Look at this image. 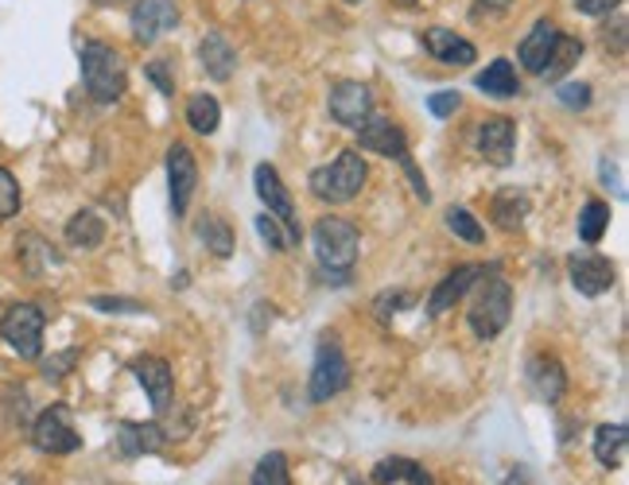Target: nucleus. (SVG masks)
<instances>
[{"instance_id":"f257e3e1","label":"nucleus","mask_w":629,"mask_h":485,"mask_svg":"<svg viewBox=\"0 0 629 485\" xmlns=\"http://www.w3.org/2000/svg\"><path fill=\"white\" fill-rule=\"evenodd\" d=\"M509 315H513V288H509L506 276H497V268H486L479 276V295H474V303L467 311L470 330L482 342H494L509 327Z\"/></svg>"},{"instance_id":"f03ea898","label":"nucleus","mask_w":629,"mask_h":485,"mask_svg":"<svg viewBox=\"0 0 629 485\" xmlns=\"http://www.w3.org/2000/svg\"><path fill=\"white\" fill-rule=\"evenodd\" d=\"M365 179H370V168H365L362 151L346 148V151H338L335 163L311 171L307 186H311V194H315V198H323V203L342 206V203H354L358 194H362Z\"/></svg>"},{"instance_id":"7ed1b4c3","label":"nucleus","mask_w":629,"mask_h":485,"mask_svg":"<svg viewBox=\"0 0 629 485\" xmlns=\"http://www.w3.org/2000/svg\"><path fill=\"white\" fill-rule=\"evenodd\" d=\"M358 245H362V233L350 218H319L315 230H311V248H315V260H319L323 272H350L358 260Z\"/></svg>"},{"instance_id":"20e7f679","label":"nucleus","mask_w":629,"mask_h":485,"mask_svg":"<svg viewBox=\"0 0 629 485\" xmlns=\"http://www.w3.org/2000/svg\"><path fill=\"white\" fill-rule=\"evenodd\" d=\"M82 82H86V94L101 106L117 101L129 86V71H124V59L109 44H86L82 47Z\"/></svg>"},{"instance_id":"39448f33","label":"nucleus","mask_w":629,"mask_h":485,"mask_svg":"<svg viewBox=\"0 0 629 485\" xmlns=\"http://www.w3.org/2000/svg\"><path fill=\"white\" fill-rule=\"evenodd\" d=\"M358 144H362L365 151H377V156H385V159H397L400 168L408 171V179H412V191H416L424 203L432 198L424 175H420L416 163H412V156H408V141H404V133H400V124H392L389 117H370V121L358 129Z\"/></svg>"},{"instance_id":"423d86ee","label":"nucleus","mask_w":629,"mask_h":485,"mask_svg":"<svg viewBox=\"0 0 629 485\" xmlns=\"http://www.w3.org/2000/svg\"><path fill=\"white\" fill-rule=\"evenodd\" d=\"M346 385H350V362H346L342 345H338V335H319L315 369H311V400H315V404H327Z\"/></svg>"},{"instance_id":"0eeeda50","label":"nucleus","mask_w":629,"mask_h":485,"mask_svg":"<svg viewBox=\"0 0 629 485\" xmlns=\"http://www.w3.org/2000/svg\"><path fill=\"white\" fill-rule=\"evenodd\" d=\"M44 327L47 318L36 303H16V307H9L4 318H0V338H4L24 362H36L39 353H44Z\"/></svg>"},{"instance_id":"6e6552de","label":"nucleus","mask_w":629,"mask_h":485,"mask_svg":"<svg viewBox=\"0 0 629 485\" xmlns=\"http://www.w3.org/2000/svg\"><path fill=\"white\" fill-rule=\"evenodd\" d=\"M32 442L44 454H74L82 447V435L74 427L66 404H51L47 412H39V420L32 424Z\"/></svg>"},{"instance_id":"1a4fd4ad","label":"nucleus","mask_w":629,"mask_h":485,"mask_svg":"<svg viewBox=\"0 0 629 485\" xmlns=\"http://www.w3.org/2000/svg\"><path fill=\"white\" fill-rule=\"evenodd\" d=\"M253 186H257V198L268 206V214L285 226L288 238H292V245H295V241H300V221H295L292 194H288V186L280 183V171L268 168V163H257V171H253Z\"/></svg>"},{"instance_id":"9d476101","label":"nucleus","mask_w":629,"mask_h":485,"mask_svg":"<svg viewBox=\"0 0 629 485\" xmlns=\"http://www.w3.org/2000/svg\"><path fill=\"white\" fill-rule=\"evenodd\" d=\"M327 106L342 129H362L373 113V89L365 82H335Z\"/></svg>"},{"instance_id":"9b49d317","label":"nucleus","mask_w":629,"mask_h":485,"mask_svg":"<svg viewBox=\"0 0 629 485\" xmlns=\"http://www.w3.org/2000/svg\"><path fill=\"white\" fill-rule=\"evenodd\" d=\"M179 9L176 0H136L133 4V39L141 47H152L168 32H176Z\"/></svg>"},{"instance_id":"f8f14e48","label":"nucleus","mask_w":629,"mask_h":485,"mask_svg":"<svg viewBox=\"0 0 629 485\" xmlns=\"http://www.w3.org/2000/svg\"><path fill=\"white\" fill-rule=\"evenodd\" d=\"M168 183H171V210H176V218H183V214L191 210V198H195V186H198L195 151L186 148V144H171Z\"/></svg>"},{"instance_id":"ddd939ff","label":"nucleus","mask_w":629,"mask_h":485,"mask_svg":"<svg viewBox=\"0 0 629 485\" xmlns=\"http://www.w3.org/2000/svg\"><path fill=\"white\" fill-rule=\"evenodd\" d=\"M568 276L571 283H576L579 295H586V300H594V295H603V291L614 288V265L606 260V256L598 253H579L568 260Z\"/></svg>"},{"instance_id":"4468645a","label":"nucleus","mask_w":629,"mask_h":485,"mask_svg":"<svg viewBox=\"0 0 629 485\" xmlns=\"http://www.w3.org/2000/svg\"><path fill=\"white\" fill-rule=\"evenodd\" d=\"M517 148V124L509 117H489L479 124V151L494 168H509Z\"/></svg>"},{"instance_id":"2eb2a0df","label":"nucleus","mask_w":629,"mask_h":485,"mask_svg":"<svg viewBox=\"0 0 629 485\" xmlns=\"http://www.w3.org/2000/svg\"><path fill=\"white\" fill-rule=\"evenodd\" d=\"M136 380L144 385V392H148L152 408L156 412H168L171 408V392H176V377H171V365L164 362V357H141V362L133 365Z\"/></svg>"},{"instance_id":"dca6fc26","label":"nucleus","mask_w":629,"mask_h":485,"mask_svg":"<svg viewBox=\"0 0 629 485\" xmlns=\"http://www.w3.org/2000/svg\"><path fill=\"white\" fill-rule=\"evenodd\" d=\"M529 388L536 392V400L556 404V400L568 392V373H564L559 357H552V353H536V357L529 362Z\"/></svg>"},{"instance_id":"f3484780","label":"nucleus","mask_w":629,"mask_h":485,"mask_svg":"<svg viewBox=\"0 0 629 485\" xmlns=\"http://www.w3.org/2000/svg\"><path fill=\"white\" fill-rule=\"evenodd\" d=\"M420 39H424L427 54H432L435 62H444V66H470V62L479 59L474 44H467V39L447 32V27H427Z\"/></svg>"},{"instance_id":"a211bd4d","label":"nucleus","mask_w":629,"mask_h":485,"mask_svg":"<svg viewBox=\"0 0 629 485\" xmlns=\"http://www.w3.org/2000/svg\"><path fill=\"white\" fill-rule=\"evenodd\" d=\"M482 272H486L482 265H462V268H455V272L444 276V280H439V288L432 291V300H427V311H432V315H447V311H451L455 303H459L462 295H467V291L474 288V283H479Z\"/></svg>"},{"instance_id":"6ab92c4d","label":"nucleus","mask_w":629,"mask_h":485,"mask_svg":"<svg viewBox=\"0 0 629 485\" xmlns=\"http://www.w3.org/2000/svg\"><path fill=\"white\" fill-rule=\"evenodd\" d=\"M198 59H203V71L214 82H230L233 71H238V51H233L222 32H206V39L198 44Z\"/></svg>"},{"instance_id":"aec40b11","label":"nucleus","mask_w":629,"mask_h":485,"mask_svg":"<svg viewBox=\"0 0 629 485\" xmlns=\"http://www.w3.org/2000/svg\"><path fill=\"white\" fill-rule=\"evenodd\" d=\"M556 36H559V27L552 24V20H536L532 24V32L524 36V44H521V66L529 74H541L544 71V62H548V54H552V47H556Z\"/></svg>"},{"instance_id":"412c9836","label":"nucleus","mask_w":629,"mask_h":485,"mask_svg":"<svg viewBox=\"0 0 629 485\" xmlns=\"http://www.w3.org/2000/svg\"><path fill=\"white\" fill-rule=\"evenodd\" d=\"M164 427L160 424H121L117 432V450L124 459H136V454H160L164 450Z\"/></svg>"},{"instance_id":"4be33fe9","label":"nucleus","mask_w":629,"mask_h":485,"mask_svg":"<svg viewBox=\"0 0 629 485\" xmlns=\"http://www.w3.org/2000/svg\"><path fill=\"white\" fill-rule=\"evenodd\" d=\"M594 459L606 470H621L629 459V432L626 424H603L594 432Z\"/></svg>"},{"instance_id":"5701e85b","label":"nucleus","mask_w":629,"mask_h":485,"mask_svg":"<svg viewBox=\"0 0 629 485\" xmlns=\"http://www.w3.org/2000/svg\"><path fill=\"white\" fill-rule=\"evenodd\" d=\"M373 482L377 485H432V474L412 459H385V462H377V470H373Z\"/></svg>"},{"instance_id":"b1692460","label":"nucleus","mask_w":629,"mask_h":485,"mask_svg":"<svg viewBox=\"0 0 629 485\" xmlns=\"http://www.w3.org/2000/svg\"><path fill=\"white\" fill-rule=\"evenodd\" d=\"M479 89L489 97H517L521 94V86H517V71L509 59H494L486 66V71L479 74Z\"/></svg>"},{"instance_id":"393cba45","label":"nucleus","mask_w":629,"mask_h":485,"mask_svg":"<svg viewBox=\"0 0 629 485\" xmlns=\"http://www.w3.org/2000/svg\"><path fill=\"white\" fill-rule=\"evenodd\" d=\"M66 241L74 248H98L106 241V221L94 210H78L71 221H66Z\"/></svg>"},{"instance_id":"a878e982","label":"nucleus","mask_w":629,"mask_h":485,"mask_svg":"<svg viewBox=\"0 0 629 485\" xmlns=\"http://www.w3.org/2000/svg\"><path fill=\"white\" fill-rule=\"evenodd\" d=\"M494 218L501 230H521L524 218H529V194L517 191V186H509V191H501L494 198Z\"/></svg>"},{"instance_id":"bb28decb","label":"nucleus","mask_w":629,"mask_h":485,"mask_svg":"<svg viewBox=\"0 0 629 485\" xmlns=\"http://www.w3.org/2000/svg\"><path fill=\"white\" fill-rule=\"evenodd\" d=\"M579 59H583V44H579L576 36H556V47H552V54H548V62H544L541 74L548 82H559Z\"/></svg>"},{"instance_id":"cd10ccee","label":"nucleus","mask_w":629,"mask_h":485,"mask_svg":"<svg viewBox=\"0 0 629 485\" xmlns=\"http://www.w3.org/2000/svg\"><path fill=\"white\" fill-rule=\"evenodd\" d=\"M186 124L203 136H214L218 133V124H222V106L214 101L210 94H195L186 101Z\"/></svg>"},{"instance_id":"c85d7f7f","label":"nucleus","mask_w":629,"mask_h":485,"mask_svg":"<svg viewBox=\"0 0 629 485\" xmlns=\"http://www.w3.org/2000/svg\"><path fill=\"white\" fill-rule=\"evenodd\" d=\"M606 230H610V206L591 198V203L583 206V214H579V238H583L586 245H598V241L606 238Z\"/></svg>"},{"instance_id":"c756f323","label":"nucleus","mask_w":629,"mask_h":485,"mask_svg":"<svg viewBox=\"0 0 629 485\" xmlns=\"http://www.w3.org/2000/svg\"><path fill=\"white\" fill-rule=\"evenodd\" d=\"M198 238L206 241V248H210L214 256H230L233 253V233H230V226H226L222 218H214V214H206L203 221H198Z\"/></svg>"},{"instance_id":"7c9ffc66","label":"nucleus","mask_w":629,"mask_h":485,"mask_svg":"<svg viewBox=\"0 0 629 485\" xmlns=\"http://www.w3.org/2000/svg\"><path fill=\"white\" fill-rule=\"evenodd\" d=\"M253 485H292V470H288V459L280 450H268L265 459L257 462Z\"/></svg>"},{"instance_id":"2f4dec72","label":"nucleus","mask_w":629,"mask_h":485,"mask_svg":"<svg viewBox=\"0 0 629 485\" xmlns=\"http://www.w3.org/2000/svg\"><path fill=\"white\" fill-rule=\"evenodd\" d=\"M447 230H451L455 238L470 241V245H482V241H486V230H482L479 218H474L467 206H451V210H447Z\"/></svg>"},{"instance_id":"473e14b6","label":"nucleus","mask_w":629,"mask_h":485,"mask_svg":"<svg viewBox=\"0 0 629 485\" xmlns=\"http://www.w3.org/2000/svg\"><path fill=\"white\" fill-rule=\"evenodd\" d=\"M20 210V183L9 168H0V221H9Z\"/></svg>"},{"instance_id":"72a5a7b5","label":"nucleus","mask_w":629,"mask_h":485,"mask_svg":"<svg viewBox=\"0 0 629 485\" xmlns=\"http://www.w3.org/2000/svg\"><path fill=\"white\" fill-rule=\"evenodd\" d=\"M257 233L268 241V248H273V253H285V248L292 245V238H288V230H280V221H276L268 210L257 218Z\"/></svg>"},{"instance_id":"f704fd0d","label":"nucleus","mask_w":629,"mask_h":485,"mask_svg":"<svg viewBox=\"0 0 629 485\" xmlns=\"http://www.w3.org/2000/svg\"><path fill=\"white\" fill-rule=\"evenodd\" d=\"M559 106L568 109H586L591 106V86L586 82H568V86H559Z\"/></svg>"},{"instance_id":"c9c22d12","label":"nucleus","mask_w":629,"mask_h":485,"mask_svg":"<svg viewBox=\"0 0 629 485\" xmlns=\"http://www.w3.org/2000/svg\"><path fill=\"white\" fill-rule=\"evenodd\" d=\"M412 300H416L412 291H385V295H377L373 307H377V315H382V318H392L400 307H412Z\"/></svg>"},{"instance_id":"e433bc0d","label":"nucleus","mask_w":629,"mask_h":485,"mask_svg":"<svg viewBox=\"0 0 629 485\" xmlns=\"http://www.w3.org/2000/svg\"><path fill=\"white\" fill-rule=\"evenodd\" d=\"M459 106H462V97L455 94V89H439V94L427 97V109H432V117H451V113H459Z\"/></svg>"},{"instance_id":"4c0bfd02","label":"nucleus","mask_w":629,"mask_h":485,"mask_svg":"<svg viewBox=\"0 0 629 485\" xmlns=\"http://www.w3.org/2000/svg\"><path fill=\"white\" fill-rule=\"evenodd\" d=\"M94 307L98 311H109V315H141L144 311V303H136V300H113V295H94Z\"/></svg>"},{"instance_id":"58836bf2","label":"nucleus","mask_w":629,"mask_h":485,"mask_svg":"<svg viewBox=\"0 0 629 485\" xmlns=\"http://www.w3.org/2000/svg\"><path fill=\"white\" fill-rule=\"evenodd\" d=\"M618 4L621 0H576V9L583 12V16H610Z\"/></svg>"},{"instance_id":"ea45409f","label":"nucleus","mask_w":629,"mask_h":485,"mask_svg":"<svg viewBox=\"0 0 629 485\" xmlns=\"http://www.w3.org/2000/svg\"><path fill=\"white\" fill-rule=\"evenodd\" d=\"M148 78L156 82V86H160L164 94H176V82L168 78V59H156V62H148Z\"/></svg>"},{"instance_id":"a19ab883","label":"nucleus","mask_w":629,"mask_h":485,"mask_svg":"<svg viewBox=\"0 0 629 485\" xmlns=\"http://www.w3.org/2000/svg\"><path fill=\"white\" fill-rule=\"evenodd\" d=\"M66 365H74V353H62L59 362H47V365H44L47 380H59V377H62V369H66Z\"/></svg>"},{"instance_id":"79ce46f5","label":"nucleus","mask_w":629,"mask_h":485,"mask_svg":"<svg viewBox=\"0 0 629 485\" xmlns=\"http://www.w3.org/2000/svg\"><path fill=\"white\" fill-rule=\"evenodd\" d=\"M482 9H494V12H501V9H509V0H479Z\"/></svg>"},{"instance_id":"37998d69","label":"nucleus","mask_w":629,"mask_h":485,"mask_svg":"<svg viewBox=\"0 0 629 485\" xmlns=\"http://www.w3.org/2000/svg\"><path fill=\"white\" fill-rule=\"evenodd\" d=\"M506 485H524V470H521V466H517V470H513V474H509V477H506Z\"/></svg>"},{"instance_id":"c03bdc74","label":"nucleus","mask_w":629,"mask_h":485,"mask_svg":"<svg viewBox=\"0 0 629 485\" xmlns=\"http://www.w3.org/2000/svg\"><path fill=\"white\" fill-rule=\"evenodd\" d=\"M98 4H106V9H109V4H124V0H98Z\"/></svg>"},{"instance_id":"a18cd8bd","label":"nucleus","mask_w":629,"mask_h":485,"mask_svg":"<svg viewBox=\"0 0 629 485\" xmlns=\"http://www.w3.org/2000/svg\"><path fill=\"white\" fill-rule=\"evenodd\" d=\"M400 4H416V0H400Z\"/></svg>"},{"instance_id":"49530a36","label":"nucleus","mask_w":629,"mask_h":485,"mask_svg":"<svg viewBox=\"0 0 629 485\" xmlns=\"http://www.w3.org/2000/svg\"><path fill=\"white\" fill-rule=\"evenodd\" d=\"M350 4H362V0H350Z\"/></svg>"}]
</instances>
